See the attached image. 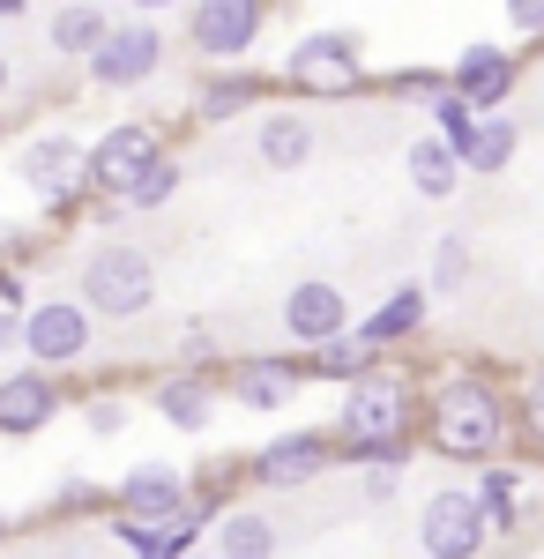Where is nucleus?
<instances>
[{"instance_id": "nucleus-1", "label": "nucleus", "mask_w": 544, "mask_h": 559, "mask_svg": "<svg viewBox=\"0 0 544 559\" xmlns=\"http://www.w3.org/2000/svg\"><path fill=\"white\" fill-rule=\"evenodd\" d=\"M418 448H433L440 463H500L515 448V395L485 373H448L425 395V432Z\"/></svg>"}, {"instance_id": "nucleus-2", "label": "nucleus", "mask_w": 544, "mask_h": 559, "mask_svg": "<svg viewBox=\"0 0 544 559\" xmlns=\"http://www.w3.org/2000/svg\"><path fill=\"white\" fill-rule=\"evenodd\" d=\"M75 299L97 313V321H142L157 306V261L127 239H105L83 254V292Z\"/></svg>"}, {"instance_id": "nucleus-3", "label": "nucleus", "mask_w": 544, "mask_h": 559, "mask_svg": "<svg viewBox=\"0 0 544 559\" xmlns=\"http://www.w3.org/2000/svg\"><path fill=\"white\" fill-rule=\"evenodd\" d=\"M284 90H298V97H358V90H374L366 38L358 31H314V38H298L292 60H284Z\"/></svg>"}, {"instance_id": "nucleus-4", "label": "nucleus", "mask_w": 544, "mask_h": 559, "mask_svg": "<svg viewBox=\"0 0 544 559\" xmlns=\"http://www.w3.org/2000/svg\"><path fill=\"white\" fill-rule=\"evenodd\" d=\"M411 418H418L411 381H403V373H388V366H374V373H358V381L343 388L335 440H395V432H411Z\"/></svg>"}, {"instance_id": "nucleus-5", "label": "nucleus", "mask_w": 544, "mask_h": 559, "mask_svg": "<svg viewBox=\"0 0 544 559\" xmlns=\"http://www.w3.org/2000/svg\"><path fill=\"white\" fill-rule=\"evenodd\" d=\"M157 157H165V134L150 128V120H120V128H105L83 150V194L120 202L127 187L142 179V165H157Z\"/></svg>"}, {"instance_id": "nucleus-6", "label": "nucleus", "mask_w": 544, "mask_h": 559, "mask_svg": "<svg viewBox=\"0 0 544 559\" xmlns=\"http://www.w3.org/2000/svg\"><path fill=\"white\" fill-rule=\"evenodd\" d=\"M90 344H97V313L83 299H38L23 306V358L60 373V366H83Z\"/></svg>"}, {"instance_id": "nucleus-7", "label": "nucleus", "mask_w": 544, "mask_h": 559, "mask_svg": "<svg viewBox=\"0 0 544 559\" xmlns=\"http://www.w3.org/2000/svg\"><path fill=\"white\" fill-rule=\"evenodd\" d=\"M83 68H90L97 90H142L157 68H165V31H157L150 15H127V23H113V38L97 45Z\"/></svg>"}, {"instance_id": "nucleus-8", "label": "nucleus", "mask_w": 544, "mask_h": 559, "mask_svg": "<svg viewBox=\"0 0 544 559\" xmlns=\"http://www.w3.org/2000/svg\"><path fill=\"white\" fill-rule=\"evenodd\" d=\"M269 31V0H194L187 8V45L202 60H247Z\"/></svg>"}, {"instance_id": "nucleus-9", "label": "nucleus", "mask_w": 544, "mask_h": 559, "mask_svg": "<svg viewBox=\"0 0 544 559\" xmlns=\"http://www.w3.org/2000/svg\"><path fill=\"white\" fill-rule=\"evenodd\" d=\"M418 545H425V559H485L493 530H485V515H477L470 485H440V492L425 500V515H418Z\"/></svg>"}, {"instance_id": "nucleus-10", "label": "nucleus", "mask_w": 544, "mask_h": 559, "mask_svg": "<svg viewBox=\"0 0 544 559\" xmlns=\"http://www.w3.org/2000/svg\"><path fill=\"white\" fill-rule=\"evenodd\" d=\"M335 463V440L329 432H276V440H261L247 455V477L261 485V492H298V485H314V477Z\"/></svg>"}, {"instance_id": "nucleus-11", "label": "nucleus", "mask_w": 544, "mask_h": 559, "mask_svg": "<svg viewBox=\"0 0 544 559\" xmlns=\"http://www.w3.org/2000/svg\"><path fill=\"white\" fill-rule=\"evenodd\" d=\"M15 179H23L38 202H68V194H83V142H75L68 128L31 134V142L15 150Z\"/></svg>"}, {"instance_id": "nucleus-12", "label": "nucleus", "mask_w": 544, "mask_h": 559, "mask_svg": "<svg viewBox=\"0 0 544 559\" xmlns=\"http://www.w3.org/2000/svg\"><path fill=\"white\" fill-rule=\"evenodd\" d=\"M515 83H522V60L507 45H462L456 68H448V90H456L470 112H507Z\"/></svg>"}, {"instance_id": "nucleus-13", "label": "nucleus", "mask_w": 544, "mask_h": 559, "mask_svg": "<svg viewBox=\"0 0 544 559\" xmlns=\"http://www.w3.org/2000/svg\"><path fill=\"white\" fill-rule=\"evenodd\" d=\"M187 500H194V485L172 463H134L113 485V515H127V522H172V515H187Z\"/></svg>"}, {"instance_id": "nucleus-14", "label": "nucleus", "mask_w": 544, "mask_h": 559, "mask_svg": "<svg viewBox=\"0 0 544 559\" xmlns=\"http://www.w3.org/2000/svg\"><path fill=\"white\" fill-rule=\"evenodd\" d=\"M60 418V373H45V366H15V373H0V432L8 440H31Z\"/></svg>"}, {"instance_id": "nucleus-15", "label": "nucleus", "mask_w": 544, "mask_h": 559, "mask_svg": "<svg viewBox=\"0 0 544 559\" xmlns=\"http://www.w3.org/2000/svg\"><path fill=\"white\" fill-rule=\"evenodd\" d=\"M284 336H292L298 350L329 344V336H351V299L335 292L329 276H306V284H292V299H284Z\"/></svg>"}, {"instance_id": "nucleus-16", "label": "nucleus", "mask_w": 544, "mask_h": 559, "mask_svg": "<svg viewBox=\"0 0 544 559\" xmlns=\"http://www.w3.org/2000/svg\"><path fill=\"white\" fill-rule=\"evenodd\" d=\"M425 313H433V292H425V284H395V292H388L351 336H358L366 350H395V344H411V336L425 329Z\"/></svg>"}, {"instance_id": "nucleus-17", "label": "nucleus", "mask_w": 544, "mask_h": 559, "mask_svg": "<svg viewBox=\"0 0 544 559\" xmlns=\"http://www.w3.org/2000/svg\"><path fill=\"white\" fill-rule=\"evenodd\" d=\"M298 358H247V366H232L224 373V395L239 403V411H284L298 395Z\"/></svg>"}, {"instance_id": "nucleus-18", "label": "nucleus", "mask_w": 544, "mask_h": 559, "mask_svg": "<svg viewBox=\"0 0 544 559\" xmlns=\"http://www.w3.org/2000/svg\"><path fill=\"white\" fill-rule=\"evenodd\" d=\"M314 142H321V128H314L298 105H276V112H261V128H253V157H261L269 173H298V165L314 157Z\"/></svg>"}, {"instance_id": "nucleus-19", "label": "nucleus", "mask_w": 544, "mask_h": 559, "mask_svg": "<svg viewBox=\"0 0 544 559\" xmlns=\"http://www.w3.org/2000/svg\"><path fill=\"white\" fill-rule=\"evenodd\" d=\"M202 530L210 522L194 515H172V522H127V515H113V537H120L134 559H187V552H202Z\"/></svg>"}, {"instance_id": "nucleus-20", "label": "nucleus", "mask_w": 544, "mask_h": 559, "mask_svg": "<svg viewBox=\"0 0 544 559\" xmlns=\"http://www.w3.org/2000/svg\"><path fill=\"white\" fill-rule=\"evenodd\" d=\"M105 38H113V8H105V0H60V8L45 15V45H52L60 60H90Z\"/></svg>"}, {"instance_id": "nucleus-21", "label": "nucleus", "mask_w": 544, "mask_h": 559, "mask_svg": "<svg viewBox=\"0 0 544 559\" xmlns=\"http://www.w3.org/2000/svg\"><path fill=\"white\" fill-rule=\"evenodd\" d=\"M269 97V75H253V68H216L210 83L194 90V120L202 128H224V120H239Z\"/></svg>"}, {"instance_id": "nucleus-22", "label": "nucleus", "mask_w": 544, "mask_h": 559, "mask_svg": "<svg viewBox=\"0 0 544 559\" xmlns=\"http://www.w3.org/2000/svg\"><path fill=\"white\" fill-rule=\"evenodd\" d=\"M216 395H224V388H216L210 373H194V366H187V373L157 381V395H150V403H157V418H165V426H179V432H202V426L216 418Z\"/></svg>"}, {"instance_id": "nucleus-23", "label": "nucleus", "mask_w": 544, "mask_h": 559, "mask_svg": "<svg viewBox=\"0 0 544 559\" xmlns=\"http://www.w3.org/2000/svg\"><path fill=\"white\" fill-rule=\"evenodd\" d=\"M210 559H276V522L261 515V508H224V515L210 522Z\"/></svg>"}, {"instance_id": "nucleus-24", "label": "nucleus", "mask_w": 544, "mask_h": 559, "mask_svg": "<svg viewBox=\"0 0 544 559\" xmlns=\"http://www.w3.org/2000/svg\"><path fill=\"white\" fill-rule=\"evenodd\" d=\"M515 150H522V128L507 120V112H477V128H470V142H462V173L470 179H500L507 165H515Z\"/></svg>"}, {"instance_id": "nucleus-25", "label": "nucleus", "mask_w": 544, "mask_h": 559, "mask_svg": "<svg viewBox=\"0 0 544 559\" xmlns=\"http://www.w3.org/2000/svg\"><path fill=\"white\" fill-rule=\"evenodd\" d=\"M470 500H477V515H485V530H515L522 522V463H477V477H470Z\"/></svg>"}, {"instance_id": "nucleus-26", "label": "nucleus", "mask_w": 544, "mask_h": 559, "mask_svg": "<svg viewBox=\"0 0 544 559\" xmlns=\"http://www.w3.org/2000/svg\"><path fill=\"white\" fill-rule=\"evenodd\" d=\"M403 173H411V187H418L425 202H448V194H462V157L440 142V134H418L411 150H403Z\"/></svg>"}, {"instance_id": "nucleus-27", "label": "nucleus", "mask_w": 544, "mask_h": 559, "mask_svg": "<svg viewBox=\"0 0 544 559\" xmlns=\"http://www.w3.org/2000/svg\"><path fill=\"white\" fill-rule=\"evenodd\" d=\"M380 366V350H366L358 336H329V344H314L306 358H298V381H335V388H351L358 373H374Z\"/></svg>"}, {"instance_id": "nucleus-28", "label": "nucleus", "mask_w": 544, "mask_h": 559, "mask_svg": "<svg viewBox=\"0 0 544 559\" xmlns=\"http://www.w3.org/2000/svg\"><path fill=\"white\" fill-rule=\"evenodd\" d=\"M411 455H418V432H395V440H335V463H358V471H395L403 477Z\"/></svg>"}, {"instance_id": "nucleus-29", "label": "nucleus", "mask_w": 544, "mask_h": 559, "mask_svg": "<svg viewBox=\"0 0 544 559\" xmlns=\"http://www.w3.org/2000/svg\"><path fill=\"white\" fill-rule=\"evenodd\" d=\"M462 284H470V239H462V231H440L433 269H425V292H433V299H456Z\"/></svg>"}, {"instance_id": "nucleus-30", "label": "nucleus", "mask_w": 544, "mask_h": 559, "mask_svg": "<svg viewBox=\"0 0 544 559\" xmlns=\"http://www.w3.org/2000/svg\"><path fill=\"white\" fill-rule=\"evenodd\" d=\"M515 448H522L530 463H544V366L522 381V395H515Z\"/></svg>"}, {"instance_id": "nucleus-31", "label": "nucleus", "mask_w": 544, "mask_h": 559, "mask_svg": "<svg viewBox=\"0 0 544 559\" xmlns=\"http://www.w3.org/2000/svg\"><path fill=\"white\" fill-rule=\"evenodd\" d=\"M179 179H187V173H179V157H172V150H165L157 165H142V179L127 187L120 202H127V210H165L172 194H179Z\"/></svg>"}, {"instance_id": "nucleus-32", "label": "nucleus", "mask_w": 544, "mask_h": 559, "mask_svg": "<svg viewBox=\"0 0 544 559\" xmlns=\"http://www.w3.org/2000/svg\"><path fill=\"white\" fill-rule=\"evenodd\" d=\"M470 128H477V112H470V105H462L456 90H440V97H433V105H425V134H440V142H448V150H462V142H470Z\"/></svg>"}, {"instance_id": "nucleus-33", "label": "nucleus", "mask_w": 544, "mask_h": 559, "mask_svg": "<svg viewBox=\"0 0 544 559\" xmlns=\"http://www.w3.org/2000/svg\"><path fill=\"white\" fill-rule=\"evenodd\" d=\"M45 515H113V485H90V477H68L52 500H45Z\"/></svg>"}, {"instance_id": "nucleus-34", "label": "nucleus", "mask_w": 544, "mask_h": 559, "mask_svg": "<svg viewBox=\"0 0 544 559\" xmlns=\"http://www.w3.org/2000/svg\"><path fill=\"white\" fill-rule=\"evenodd\" d=\"M448 90V68H403V75H388L380 97H403V105H433Z\"/></svg>"}, {"instance_id": "nucleus-35", "label": "nucleus", "mask_w": 544, "mask_h": 559, "mask_svg": "<svg viewBox=\"0 0 544 559\" xmlns=\"http://www.w3.org/2000/svg\"><path fill=\"white\" fill-rule=\"evenodd\" d=\"M83 426L97 432V440H113V432L127 426V403L120 395H83Z\"/></svg>"}, {"instance_id": "nucleus-36", "label": "nucleus", "mask_w": 544, "mask_h": 559, "mask_svg": "<svg viewBox=\"0 0 544 559\" xmlns=\"http://www.w3.org/2000/svg\"><path fill=\"white\" fill-rule=\"evenodd\" d=\"M507 23H515L530 45H544V0H507Z\"/></svg>"}, {"instance_id": "nucleus-37", "label": "nucleus", "mask_w": 544, "mask_h": 559, "mask_svg": "<svg viewBox=\"0 0 544 559\" xmlns=\"http://www.w3.org/2000/svg\"><path fill=\"white\" fill-rule=\"evenodd\" d=\"M179 350H187V358H194V373H202V366L216 358V336L202 329V321H187V329H179Z\"/></svg>"}, {"instance_id": "nucleus-38", "label": "nucleus", "mask_w": 544, "mask_h": 559, "mask_svg": "<svg viewBox=\"0 0 544 559\" xmlns=\"http://www.w3.org/2000/svg\"><path fill=\"white\" fill-rule=\"evenodd\" d=\"M23 276H15V269H0V313H23Z\"/></svg>"}, {"instance_id": "nucleus-39", "label": "nucleus", "mask_w": 544, "mask_h": 559, "mask_svg": "<svg viewBox=\"0 0 544 559\" xmlns=\"http://www.w3.org/2000/svg\"><path fill=\"white\" fill-rule=\"evenodd\" d=\"M366 500L388 508V500H395V471H366Z\"/></svg>"}, {"instance_id": "nucleus-40", "label": "nucleus", "mask_w": 544, "mask_h": 559, "mask_svg": "<svg viewBox=\"0 0 544 559\" xmlns=\"http://www.w3.org/2000/svg\"><path fill=\"white\" fill-rule=\"evenodd\" d=\"M8 90H15V60L0 52V105H8Z\"/></svg>"}, {"instance_id": "nucleus-41", "label": "nucleus", "mask_w": 544, "mask_h": 559, "mask_svg": "<svg viewBox=\"0 0 544 559\" xmlns=\"http://www.w3.org/2000/svg\"><path fill=\"white\" fill-rule=\"evenodd\" d=\"M15 15H31V0H0V23H15Z\"/></svg>"}, {"instance_id": "nucleus-42", "label": "nucleus", "mask_w": 544, "mask_h": 559, "mask_svg": "<svg viewBox=\"0 0 544 559\" xmlns=\"http://www.w3.org/2000/svg\"><path fill=\"white\" fill-rule=\"evenodd\" d=\"M8 530H15V515H8V508H0V545H8Z\"/></svg>"}, {"instance_id": "nucleus-43", "label": "nucleus", "mask_w": 544, "mask_h": 559, "mask_svg": "<svg viewBox=\"0 0 544 559\" xmlns=\"http://www.w3.org/2000/svg\"><path fill=\"white\" fill-rule=\"evenodd\" d=\"M134 8H179V0H134Z\"/></svg>"}, {"instance_id": "nucleus-44", "label": "nucleus", "mask_w": 544, "mask_h": 559, "mask_svg": "<svg viewBox=\"0 0 544 559\" xmlns=\"http://www.w3.org/2000/svg\"><path fill=\"white\" fill-rule=\"evenodd\" d=\"M0 142H8V112H0Z\"/></svg>"}, {"instance_id": "nucleus-45", "label": "nucleus", "mask_w": 544, "mask_h": 559, "mask_svg": "<svg viewBox=\"0 0 544 559\" xmlns=\"http://www.w3.org/2000/svg\"><path fill=\"white\" fill-rule=\"evenodd\" d=\"M537 344H544V313H537Z\"/></svg>"}, {"instance_id": "nucleus-46", "label": "nucleus", "mask_w": 544, "mask_h": 559, "mask_svg": "<svg viewBox=\"0 0 544 559\" xmlns=\"http://www.w3.org/2000/svg\"><path fill=\"white\" fill-rule=\"evenodd\" d=\"M187 559H210V552H187Z\"/></svg>"}, {"instance_id": "nucleus-47", "label": "nucleus", "mask_w": 544, "mask_h": 559, "mask_svg": "<svg viewBox=\"0 0 544 559\" xmlns=\"http://www.w3.org/2000/svg\"><path fill=\"white\" fill-rule=\"evenodd\" d=\"M269 8H276V0H269Z\"/></svg>"}]
</instances>
